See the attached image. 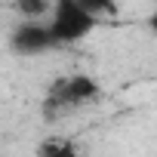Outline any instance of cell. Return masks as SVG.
Listing matches in <instances>:
<instances>
[{
  "label": "cell",
  "mask_w": 157,
  "mask_h": 157,
  "mask_svg": "<svg viewBox=\"0 0 157 157\" xmlns=\"http://www.w3.org/2000/svg\"><path fill=\"white\" fill-rule=\"evenodd\" d=\"M99 99H102V86L93 74H65L49 83V90L43 96V117L59 120L71 111L96 105Z\"/></svg>",
  "instance_id": "cell-1"
},
{
  "label": "cell",
  "mask_w": 157,
  "mask_h": 157,
  "mask_svg": "<svg viewBox=\"0 0 157 157\" xmlns=\"http://www.w3.org/2000/svg\"><path fill=\"white\" fill-rule=\"evenodd\" d=\"M37 157H80V154H77V145L71 139H56L52 136V139H46L40 145Z\"/></svg>",
  "instance_id": "cell-5"
},
{
  "label": "cell",
  "mask_w": 157,
  "mask_h": 157,
  "mask_svg": "<svg viewBox=\"0 0 157 157\" xmlns=\"http://www.w3.org/2000/svg\"><path fill=\"white\" fill-rule=\"evenodd\" d=\"M52 0H13V10L19 13V19H43L49 16Z\"/></svg>",
  "instance_id": "cell-6"
},
{
  "label": "cell",
  "mask_w": 157,
  "mask_h": 157,
  "mask_svg": "<svg viewBox=\"0 0 157 157\" xmlns=\"http://www.w3.org/2000/svg\"><path fill=\"white\" fill-rule=\"evenodd\" d=\"M10 49H13L16 56L34 59V56H43V52L59 49V43L52 40L46 22H40V19H22V22L10 31Z\"/></svg>",
  "instance_id": "cell-3"
},
{
  "label": "cell",
  "mask_w": 157,
  "mask_h": 157,
  "mask_svg": "<svg viewBox=\"0 0 157 157\" xmlns=\"http://www.w3.org/2000/svg\"><path fill=\"white\" fill-rule=\"evenodd\" d=\"M49 34L59 46H71V43H80L96 31V19L77 3V0H52L49 6Z\"/></svg>",
  "instance_id": "cell-2"
},
{
  "label": "cell",
  "mask_w": 157,
  "mask_h": 157,
  "mask_svg": "<svg viewBox=\"0 0 157 157\" xmlns=\"http://www.w3.org/2000/svg\"><path fill=\"white\" fill-rule=\"evenodd\" d=\"M96 22H102V19H117L120 16V3L117 0H77Z\"/></svg>",
  "instance_id": "cell-4"
}]
</instances>
